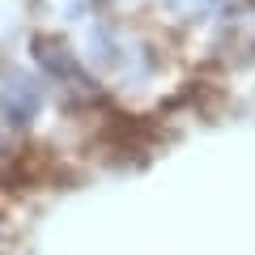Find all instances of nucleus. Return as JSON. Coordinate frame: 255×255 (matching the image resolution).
<instances>
[{
    "label": "nucleus",
    "instance_id": "nucleus-3",
    "mask_svg": "<svg viewBox=\"0 0 255 255\" xmlns=\"http://www.w3.org/2000/svg\"><path fill=\"white\" fill-rule=\"evenodd\" d=\"M166 4H170L174 17H183V21H200V17H209V13H217L226 0H166Z\"/></svg>",
    "mask_w": 255,
    "mask_h": 255
},
{
    "label": "nucleus",
    "instance_id": "nucleus-4",
    "mask_svg": "<svg viewBox=\"0 0 255 255\" xmlns=\"http://www.w3.org/2000/svg\"><path fill=\"white\" fill-rule=\"evenodd\" d=\"M4 234H9V230H4V217H0V251H4Z\"/></svg>",
    "mask_w": 255,
    "mask_h": 255
},
{
    "label": "nucleus",
    "instance_id": "nucleus-1",
    "mask_svg": "<svg viewBox=\"0 0 255 255\" xmlns=\"http://www.w3.org/2000/svg\"><path fill=\"white\" fill-rule=\"evenodd\" d=\"M38 115H43V90H38V81L26 77L21 68H4L0 73V128L30 132Z\"/></svg>",
    "mask_w": 255,
    "mask_h": 255
},
{
    "label": "nucleus",
    "instance_id": "nucleus-2",
    "mask_svg": "<svg viewBox=\"0 0 255 255\" xmlns=\"http://www.w3.org/2000/svg\"><path fill=\"white\" fill-rule=\"evenodd\" d=\"M30 51H34L38 68H43L51 81H60V85H85V68H81V60L68 51V43H60V38H34Z\"/></svg>",
    "mask_w": 255,
    "mask_h": 255
}]
</instances>
